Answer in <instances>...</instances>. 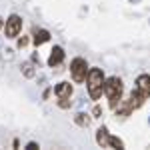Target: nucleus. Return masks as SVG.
Listing matches in <instances>:
<instances>
[{
	"label": "nucleus",
	"mask_w": 150,
	"mask_h": 150,
	"mask_svg": "<svg viewBox=\"0 0 150 150\" xmlns=\"http://www.w3.org/2000/svg\"><path fill=\"white\" fill-rule=\"evenodd\" d=\"M88 92H90V98L92 100H98L104 92V74L100 68H90L88 70Z\"/></svg>",
	"instance_id": "obj_1"
},
{
	"label": "nucleus",
	"mask_w": 150,
	"mask_h": 150,
	"mask_svg": "<svg viewBox=\"0 0 150 150\" xmlns=\"http://www.w3.org/2000/svg\"><path fill=\"white\" fill-rule=\"evenodd\" d=\"M70 72H72V78L74 82H84L88 76V64L84 58H74L72 64H70Z\"/></svg>",
	"instance_id": "obj_2"
},
{
	"label": "nucleus",
	"mask_w": 150,
	"mask_h": 150,
	"mask_svg": "<svg viewBox=\"0 0 150 150\" xmlns=\"http://www.w3.org/2000/svg\"><path fill=\"white\" fill-rule=\"evenodd\" d=\"M22 28V18L18 14H12L6 18V24H4V32H6V38H16L18 32Z\"/></svg>",
	"instance_id": "obj_3"
},
{
	"label": "nucleus",
	"mask_w": 150,
	"mask_h": 150,
	"mask_svg": "<svg viewBox=\"0 0 150 150\" xmlns=\"http://www.w3.org/2000/svg\"><path fill=\"white\" fill-rule=\"evenodd\" d=\"M120 92H122V80L118 76H110V78L104 80V94L108 98L114 96V94H120Z\"/></svg>",
	"instance_id": "obj_4"
},
{
	"label": "nucleus",
	"mask_w": 150,
	"mask_h": 150,
	"mask_svg": "<svg viewBox=\"0 0 150 150\" xmlns=\"http://www.w3.org/2000/svg\"><path fill=\"white\" fill-rule=\"evenodd\" d=\"M136 90L142 94L144 100L150 98V76L148 74H140L138 78H136Z\"/></svg>",
	"instance_id": "obj_5"
},
{
	"label": "nucleus",
	"mask_w": 150,
	"mask_h": 150,
	"mask_svg": "<svg viewBox=\"0 0 150 150\" xmlns=\"http://www.w3.org/2000/svg\"><path fill=\"white\" fill-rule=\"evenodd\" d=\"M64 60V50L60 46H54L52 48V52H50V56H48V66H56Z\"/></svg>",
	"instance_id": "obj_6"
},
{
	"label": "nucleus",
	"mask_w": 150,
	"mask_h": 150,
	"mask_svg": "<svg viewBox=\"0 0 150 150\" xmlns=\"http://www.w3.org/2000/svg\"><path fill=\"white\" fill-rule=\"evenodd\" d=\"M70 94H72L70 82H60V84L56 86V96L58 98H70Z\"/></svg>",
	"instance_id": "obj_7"
},
{
	"label": "nucleus",
	"mask_w": 150,
	"mask_h": 150,
	"mask_svg": "<svg viewBox=\"0 0 150 150\" xmlns=\"http://www.w3.org/2000/svg\"><path fill=\"white\" fill-rule=\"evenodd\" d=\"M142 102H144L142 94H140L138 90H134V92L130 94V100H128V106H130V110H136V108H140V106H142Z\"/></svg>",
	"instance_id": "obj_8"
},
{
	"label": "nucleus",
	"mask_w": 150,
	"mask_h": 150,
	"mask_svg": "<svg viewBox=\"0 0 150 150\" xmlns=\"http://www.w3.org/2000/svg\"><path fill=\"white\" fill-rule=\"evenodd\" d=\"M96 142H98V144H100V146H110V134H108V130H106V128H100V130H98V134H96Z\"/></svg>",
	"instance_id": "obj_9"
},
{
	"label": "nucleus",
	"mask_w": 150,
	"mask_h": 150,
	"mask_svg": "<svg viewBox=\"0 0 150 150\" xmlns=\"http://www.w3.org/2000/svg\"><path fill=\"white\" fill-rule=\"evenodd\" d=\"M48 38H50L48 30H36V32H34V44H36V46H40V44L48 42Z\"/></svg>",
	"instance_id": "obj_10"
},
{
	"label": "nucleus",
	"mask_w": 150,
	"mask_h": 150,
	"mask_svg": "<svg viewBox=\"0 0 150 150\" xmlns=\"http://www.w3.org/2000/svg\"><path fill=\"white\" fill-rule=\"evenodd\" d=\"M110 146L112 148H124V142L120 138H114V136H110Z\"/></svg>",
	"instance_id": "obj_11"
},
{
	"label": "nucleus",
	"mask_w": 150,
	"mask_h": 150,
	"mask_svg": "<svg viewBox=\"0 0 150 150\" xmlns=\"http://www.w3.org/2000/svg\"><path fill=\"white\" fill-rule=\"evenodd\" d=\"M76 122H78V124H80V126H86V124H88V118H86V114H76Z\"/></svg>",
	"instance_id": "obj_12"
},
{
	"label": "nucleus",
	"mask_w": 150,
	"mask_h": 150,
	"mask_svg": "<svg viewBox=\"0 0 150 150\" xmlns=\"http://www.w3.org/2000/svg\"><path fill=\"white\" fill-rule=\"evenodd\" d=\"M24 74H26V76H32V74H34V72H32V64H30V62H28V64H24Z\"/></svg>",
	"instance_id": "obj_13"
},
{
	"label": "nucleus",
	"mask_w": 150,
	"mask_h": 150,
	"mask_svg": "<svg viewBox=\"0 0 150 150\" xmlns=\"http://www.w3.org/2000/svg\"><path fill=\"white\" fill-rule=\"evenodd\" d=\"M26 44H28V40H26V38H24V36H22V38L18 40V46L22 48V46H26Z\"/></svg>",
	"instance_id": "obj_14"
},
{
	"label": "nucleus",
	"mask_w": 150,
	"mask_h": 150,
	"mask_svg": "<svg viewBox=\"0 0 150 150\" xmlns=\"http://www.w3.org/2000/svg\"><path fill=\"white\" fill-rule=\"evenodd\" d=\"M36 148H38V144H36V142H30V144L26 146V150H36Z\"/></svg>",
	"instance_id": "obj_15"
},
{
	"label": "nucleus",
	"mask_w": 150,
	"mask_h": 150,
	"mask_svg": "<svg viewBox=\"0 0 150 150\" xmlns=\"http://www.w3.org/2000/svg\"><path fill=\"white\" fill-rule=\"evenodd\" d=\"M92 114H94V116H98V114H100V106H96V108H94V110H92Z\"/></svg>",
	"instance_id": "obj_16"
},
{
	"label": "nucleus",
	"mask_w": 150,
	"mask_h": 150,
	"mask_svg": "<svg viewBox=\"0 0 150 150\" xmlns=\"http://www.w3.org/2000/svg\"><path fill=\"white\" fill-rule=\"evenodd\" d=\"M2 24H4V20H2V18H0V28H2Z\"/></svg>",
	"instance_id": "obj_17"
}]
</instances>
